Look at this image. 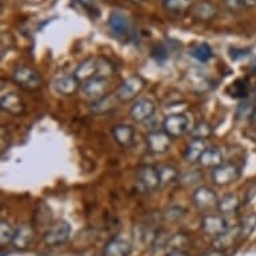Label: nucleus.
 <instances>
[{"label": "nucleus", "mask_w": 256, "mask_h": 256, "mask_svg": "<svg viewBox=\"0 0 256 256\" xmlns=\"http://www.w3.org/2000/svg\"><path fill=\"white\" fill-rule=\"evenodd\" d=\"M70 236H72V226L66 220H60L47 228L43 235V242L48 247H60L70 239Z\"/></svg>", "instance_id": "1"}, {"label": "nucleus", "mask_w": 256, "mask_h": 256, "mask_svg": "<svg viewBox=\"0 0 256 256\" xmlns=\"http://www.w3.org/2000/svg\"><path fill=\"white\" fill-rule=\"evenodd\" d=\"M12 80L24 90H38L42 86V78L34 68H27V66H19L14 70Z\"/></svg>", "instance_id": "2"}, {"label": "nucleus", "mask_w": 256, "mask_h": 256, "mask_svg": "<svg viewBox=\"0 0 256 256\" xmlns=\"http://www.w3.org/2000/svg\"><path fill=\"white\" fill-rule=\"evenodd\" d=\"M145 88V80L142 76H132L126 78L118 88L116 96L120 100V102H129L133 101L141 94V92Z\"/></svg>", "instance_id": "3"}, {"label": "nucleus", "mask_w": 256, "mask_h": 256, "mask_svg": "<svg viewBox=\"0 0 256 256\" xmlns=\"http://www.w3.org/2000/svg\"><path fill=\"white\" fill-rule=\"evenodd\" d=\"M162 130L172 138H178L185 133L190 132V124L188 117L182 113L169 114L162 122Z\"/></svg>", "instance_id": "4"}, {"label": "nucleus", "mask_w": 256, "mask_h": 256, "mask_svg": "<svg viewBox=\"0 0 256 256\" xmlns=\"http://www.w3.org/2000/svg\"><path fill=\"white\" fill-rule=\"evenodd\" d=\"M240 174H242V170L238 165L222 164L218 168L212 169L210 177H212L214 184L218 186H227L239 180Z\"/></svg>", "instance_id": "5"}, {"label": "nucleus", "mask_w": 256, "mask_h": 256, "mask_svg": "<svg viewBox=\"0 0 256 256\" xmlns=\"http://www.w3.org/2000/svg\"><path fill=\"white\" fill-rule=\"evenodd\" d=\"M80 90L88 100H92V102L97 101L100 98L105 97L106 94H109V80L96 76L80 84Z\"/></svg>", "instance_id": "6"}, {"label": "nucleus", "mask_w": 256, "mask_h": 256, "mask_svg": "<svg viewBox=\"0 0 256 256\" xmlns=\"http://www.w3.org/2000/svg\"><path fill=\"white\" fill-rule=\"evenodd\" d=\"M137 182L146 192H154L161 188L158 170L152 165H144L137 170Z\"/></svg>", "instance_id": "7"}, {"label": "nucleus", "mask_w": 256, "mask_h": 256, "mask_svg": "<svg viewBox=\"0 0 256 256\" xmlns=\"http://www.w3.org/2000/svg\"><path fill=\"white\" fill-rule=\"evenodd\" d=\"M192 202L198 210H208L218 206V198L214 189L208 186H198L194 189L192 194Z\"/></svg>", "instance_id": "8"}, {"label": "nucleus", "mask_w": 256, "mask_h": 256, "mask_svg": "<svg viewBox=\"0 0 256 256\" xmlns=\"http://www.w3.org/2000/svg\"><path fill=\"white\" fill-rule=\"evenodd\" d=\"M172 137L164 130H152L146 134V146L153 154H162L170 149Z\"/></svg>", "instance_id": "9"}, {"label": "nucleus", "mask_w": 256, "mask_h": 256, "mask_svg": "<svg viewBox=\"0 0 256 256\" xmlns=\"http://www.w3.org/2000/svg\"><path fill=\"white\" fill-rule=\"evenodd\" d=\"M202 230L210 238H218L228 230V222L222 214H206L202 218Z\"/></svg>", "instance_id": "10"}, {"label": "nucleus", "mask_w": 256, "mask_h": 256, "mask_svg": "<svg viewBox=\"0 0 256 256\" xmlns=\"http://www.w3.org/2000/svg\"><path fill=\"white\" fill-rule=\"evenodd\" d=\"M154 110V102L148 100V98H141V100H137L133 104V106L130 108V112H129V116H130L133 121L141 124V122L149 121L153 117Z\"/></svg>", "instance_id": "11"}, {"label": "nucleus", "mask_w": 256, "mask_h": 256, "mask_svg": "<svg viewBox=\"0 0 256 256\" xmlns=\"http://www.w3.org/2000/svg\"><path fill=\"white\" fill-rule=\"evenodd\" d=\"M35 238V230L34 227L28 224V222H23L19 227L15 230V235L12 239L14 248H16L19 251H24L28 248V246L32 243Z\"/></svg>", "instance_id": "12"}, {"label": "nucleus", "mask_w": 256, "mask_h": 256, "mask_svg": "<svg viewBox=\"0 0 256 256\" xmlns=\"http://www.w3.org/2000/svg\"><path fill=\"white\" fill-rule=\"evenodd\" d=\"M240 240V228L239 224L235 227H228L227 231H224L222 235L214 239V250H220V251H226L232 246H235L236 242Z\"/></svg>", "instance_id": "13"}, {"label": "nucleus", "mask_w": 256, "mask_h": 256, "mask_svg": "<svg viewBox=\"0 0 256 256\" xmlns=\"http://www.w3.org/2000/svg\"><path fill=\"white\" fill-rule=\"evenodd\" d=\"M0 108L11 116H19L24 112V104L16 92H6L0 100Z\"/></svg>", "instance_id": "14"}, {"label": "nucleus", "mask_w": 256, "mask_h": 256, "mask_svg": "<svg viewBox=\"0 0 256 256\" xmlns=\"http://www.w3.org/2000/svg\"><path fill=\"white\" fill-rule=\"evenodd\" d=\"M112 134H113V138L116 140V142L120 144L124 148L132 146L133 142H134L136 132L130 125H126V124L114 125L113 129H112Z\"/></svg>", "instance_id": "15"}, {"label": "nucleus", "mask_w": 256, "mask_h": 256, "mask_svg": "<svg viewBox=\"0 0 256 256\" xmlns=\"http://www.w3.org/2000/svg\"><path fill=\"white\" fill-rule=\"evenodd\" d=\"M130 252V243L122 238L110 239L104 248V256H129Z\"/></svg>", "instance_id": "16"}, {"label": "nucleus", "mask_w": 256, "mask_h": 256, "mask_svg": "<svg viewBox=\"0 0 256 256\" xmlns=\"http://www.w3.org/2000/svg\"><path fill=\"white\" fill-rule=\"evenodd\" d=\"M54 88L55 92L60 94V96H72L76 90L80 88V80H76L74 74L72 76H59L54 80Z\"/></svg>", "instance_id": "17"}, {"label": "nucleus", "mask_w": 256, "mask_h": 256, "mask_svg": "<svg viewBox=\"0 0 256 256\" xmlns=\"http://www.w3.org/2000/svg\"><path fill=\"white\" fill-rule=\"evenodd\" d=\"M74 76L80 80V84L98 76V59L92 58L84 60L74 72Z\"/></svg>", "instance_id": "18"}, {"label": "nucleus", "mask_w": 256, "mask_h": 256, "mask_svg": "<svg viewBox=\"0 0 256 256\" xmlns=\"http://www.w3.org/2000/svg\"><path fill=\"white\" fill-rule=\"evenodd\" d=\"M118 102H120V100L117 98V96L106 94L105 97L100 98L97 101H92V105H90V110L94 114H97V116L110 113V112H113L117 108Z\"/></svg>", "instance_id": "19"}, {"label": "nucleus", "mask_w": 256, "mask_h": 256, "mask_svg": "<svg viewBox=\"0 0 256 256\" xmlns=\"http://www.w3.org/2000/svg\"><path fill=\"white\" fill-rule=\"evenodd\" d=\"M224 160V156H222V152L218 149V148H206V150L202 153V156L198 160V164L204 166V168H218L220 166Z\"/></svg>", "instance_id": "20"}, {"label": "nucleus", "mask_w": 256, "mask_h": 256, "mask_svg": "<svg viewBox=\"0 0 256 256\" xmlns=\"http://www.w3.org/2000/svg\"><path fill=\"white\" fill-rule=\"evenodd\" d=\"M206 148L208 146H206V141H202V140H192L188 146H186V149H185V161L190 162V164L198 162V160L202 156V153L206 150Z\"/></svg>", "instance_id": "21"}, {"label": "nucleus", "mask_w": 256, "mask_h": 256, "mask_svg": "<svg viewBox=\"0 0 256 256\" xmlns=\"http://www.w3.org/2000/svg\"><path fill=\"white\" fill-rule=\"evenodd\" d=\"M109 26L112 31H113L114 34L117 35V36H124V35L128 34V31H129V20H128V18L126 15H124L120 11H114L112 12L109 18Z\"/></svg>", "instance_id": "22"}, {"label": "nucleus", "mask_w": 256, "mask_h": 256, "mask_svg": "<svg viewBox=\"0 0 256 256\" xmlns=\"http://www.w3.org/2000/svg\"><path fill=\"white\" fill-rule=\"evenodd\" d=\"M240 208V198L238 194H230L218 200V210L222 214H235Z\"/></svg>", "instance_id": "23"}, {"label": "nucleus", "mask_w": 256, "mask_h": 256, "mask_svg": "<svg viewBox=\"0 0 256 256\" xmlns=\"http://www.w3.org/2000/svg\"><path fill=\"white\" fill-rule=\"evenodd\" d=\"M157 170H158L161 186L170 185L172 182L180 178V173H178L177 168H174L172 165H160V166H157Z\"/></svg>", "instance_id": "24"}, {"label": "nucleus", "mask_w": 256, "mask_h": 256, "mask_svg": "<svg viewBox=\"0 0 256 256\" xmlns=\"http://www.w3.org/2000/svg\"><path fill=\"white\" fill-rule=\"evenodd\" d=\"M189 246V239L188 236L184 235V234H176L169 238L168 243H166V248L169 250V252H185L186 247Z\"/></svg>", "instance_id": "25"}, {"label": "nucleus", "mask_w": 256, "mask_h": 256, "mask_svg": "<svg viewBox=\"0 0 256 256\" xmlns=\"http://www.w3.org/2000/svg\"><path fill=\"white\" fill-rule=\"evenodd\" d=\"M240 239H247L256 230V214H250L239 222Z\"/></svg>", "instance_id": "26"}, {"label": "nucleus", "mask_w": 256, "mask_h": 256, "mask_svg": "<svg viewBox=\"0 0 256 256\" xmlns=\"http://www.w3.org/2000/svg\"><path fill=\"white\" fill-rule=\"evenodd\" d=\"M212 136V126L206 121H200L192 128L190 130V137L192 140H202L206 141Z\"/></svg>", "instance_id": "27"}, {"label": "nucleus", "mask_w": 256, "mask_h": 256, "mask_svg": "<svg viewBox=\"0 0 256 256\" xmlns=\"http://www.w3.org/2000/svg\"><path fill=\"white\" fill-rule=\"evenodd\" d=\"M190 55H192L196 60H198V62L206 63L212 56H214V51H212V48L210 47V44L202 43V44H198L194 48L190 50Z\"/></svg>", "instance_id": "28"}, {"label": "nucleus", "mask_w": 256, "mask_h": 256, "mask_svg": "<svg viewBox=\"0 0 256 256\" xmlns=\"http://www.w3.org/2000/svg\"><path fill=\"white\" fill-rule=\"evenodd\" d=\"M14 235H15V230L11 227V224L6 220H2L0 222V244L6 246V244L12 243Z\"/></svg>", "instance_id": "29"}, {"label": "nucleus", "mask_w": 256, "mask_h": 256, "mask_svg": "<svg viewBox=\"0 0 256 256\" xmlns=\"http://www.w3.org/2000/svg\"><path fill=\"white\" fill-rule=\"evenodd\" d=\"M254 112H255V105L251 104V102L244 101L238 106V110H236V118H238L239 121L250 120V118L254 117Z\"/></svg>", "instance_id": "30"}, {"label": "nucleus", "mask_w": 256, "mask_h": 256, "mask_svg": "<svg viewBox=\"0 0 256 256\" xmlns=\"http://www.w3.org/2000/svg\"><path fill=\"white\" fill-rule=\"evenodd\" d=\"M165 8L173 12H182L190 6V0H165Z\"/></svg>", "instance_id": "31"}, {"label": "nucleus", "mask_w": 256, "mask_h": 256, "mask_svg": "<svg viewBox=\"0 0 256 256\" xmlns=\"http://www.w3.org/2000/svg\"><path fill=\"white\" fill-rule=\"evenodd\" d=\"M113 72H114V68L109 60H105V59H98V76L109 80L110 76H113Z\"/></svg>", "instance_id": "32"}, {"label": "nucleus", "mask_w": 256, "mask_h": 256, "mask_svg": "<svg viewBox=\"0 0 256 256\" xmlns=\"http://www.w3.org/2000/svg\"><path fill=\"white\" fill-rule=\"evenodd\" d=\"M214 8L210 4H198L196 8H194V16L198 18V19H210V16H214Z\"/></svg>", "instance_id": "33"}, {"label": "nucleus", "mask_w": 256, "mask_h": 256, "mask_svg": "<svg viewBox=\"0 0 256 256\" xmlns=\"http://www.w3.org/2000/svg\"><path fill=\"white\" fill-rule=\"evenodd\" d=\"M152 56H153V59H154L156 62L164 63L169 56L168 50L165 48L164 44H157V46L153 47V50H152Z\"/></svg>", "instance_id": "34"}, {"label": "nucleus", "mask_w": 256, "mask_h": 256, "mask_svg": "<svg viewBox=\"0 0 256 256\" xmlns=\"http://www.w3.org/2000/svg\"><path fill=\"white\" fill-rule=\"evenodd\" d=\"M182 214H184V210L181 206H170L165 214V218L169 222H176L180 218H182Z\"/></svg>", "instance_id": "35"}, {"label": "nucleus", "mask_w": 256, "mask_h": 256, "mask_svg": "<svg viewBox=\"0 0 256 256\" xmlns=\"http://www.w3.org/2000/svg\"><path fill=\"white\" fill-rule=\"evenodd\" d=\"M234 92H232V97H246V94H247V84H244L240 86V80H238L234 86Z\"/></svg>", "instance_id": "36"}, {"label": "nucleus", "mask_w": 256, "mask_h": 256, "mask_svg": "<svg viewBox=\"0 0 256 256\" xmlns=\"http://www.w3.org/2000/svg\"><path fill=\"white\" fill-rule=\"evenodd\" d=\"M227 4L231 10H239L244 4V0H227Z\"/></svg>", "instance_id": "37"}, {"label": "nucleus", "mask_w": 256, "mask_h": 256, "mask_svg": "<svg viewBox=\"0 0 256 256\" xmlns=\"http://www.w3.org/2000/svg\"><path fill=\"white\" fill-rule=\"evenodd\" d=\"M247 202H256V186H252L247 194Z\"/></svg>", "instance_id": "38"}, {"label": "nucleus", "mask_w": 256, "mask_h": 256, "mask_svg": "<svg viewBox=\"0 0 256 256\" xmlns=\"http://www.w3.org/2000/svg\"><path fill=\"white\" fill-rule=\"evenodd\" d=\"M246 55H247V51L236 50V48H232L231 50L232 59H239V56H246Z\"/></svg>", "instance_id": "39"}, {"label": "nucleus", "mask_w": 256, "mask_h": 256, "mask_svg": "<svg viewBox=\"0 0 256 256\" xmlns=\"http://www.w3.org/2000/svg\"><path fill=\"white\" fill-rule=\"evenodd\" d=\"M202 256H227L226 251H220V250H210V251L206 252Z\"/></svg>", "instance_id": "40"}, {"label": "nucleus", "mask_w": 256, "mask_h": 256, "mask_svg": "<svg viewBox=\"0 0 256 256\" xmlns=\"http://www.w3.org/2000/svg\"><path fill=\"white\" fill-rule=\"evenodd\" d=\"M166 256H188V255H186V252L176 251V252H169V254Z\"/></svg>", "instance_id": "41"}, {"label": "nucleus", "mask_w": 256, "mask_h": 256, "mask_svg": "<svg viewBox=\"0 0 256 256\" xmlns=\"http://www.w3.org/2000/svg\"><path fill=\"white\" fill-rule=\"evenodd\" d=\"M38 256H47V255H38Z\"/></svg>", "instance_id": "42"}]
</instances>
